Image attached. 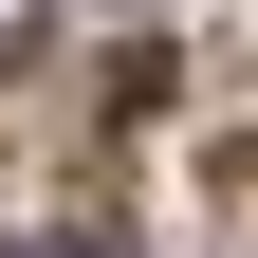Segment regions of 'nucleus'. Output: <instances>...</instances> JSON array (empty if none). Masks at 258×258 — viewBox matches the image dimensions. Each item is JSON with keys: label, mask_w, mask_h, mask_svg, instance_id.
Wrapping results in <instances>:
<instances>
[{"label": "nucleus", "mask_w": 258, "mask_h": 258, "mask_svg": "<svg viewBox=\"0 0 258 258\" xmlns=\"http://www.w3.org/2000/svg\"><path fill=\"white\" fill-rule=\"evenodd\" d=\"M37 19H55V0H0V74H19V55H37Z\"/></svg>", "instance_id": "f257e3e1"}, {"label": "nucleus", "mask_w": 258, "mask_h": 258, "mask_svg": "<svg viewBox=\"0 0 258 258\" xmlns=\"http://www.w3.org/2000/svg\"><path fill=\"white\" fill-rule=\"evenodd\" d=\"M55 258H129V240H111V221H74V240H55Z\"/></svg>", "instance_id": "f03ea898"}]
</instances>
